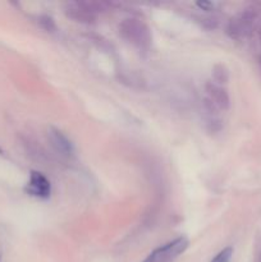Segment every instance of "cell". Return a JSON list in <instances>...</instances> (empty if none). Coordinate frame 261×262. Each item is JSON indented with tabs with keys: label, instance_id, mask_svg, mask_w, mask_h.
<instances>
[{
	"label": "cell",
	"instance_id": "obj_12",
	"mask_svg": "<svg viewBox=\"0 0 261 262\" xmlns=\"http://www.w3.org/2000/svg\"><path fill=\"white\" fill-rule=\"evenodd\" d=\"M2 154H3V150H2V148H0V155H2Z\"/></svg>",
	"mask_w": 261,
	"mask_h": 262
},
{
	"label": "cell",
	"instance_id": "obj_2",
	"mask_svg": "<svg viewBox=\"0 0 261 262\" xmlns=\"http://www.w3.org/2000/svg\"><path fill=\"white\" fill-rule=\"evenodd\" d=\"M105 3L71 2L66 5V14L74 22L92 25L96 22L97 13L104 10Z\"/></svg>",
	"mask_w": 261,
	"mask_h": 262
},
{
	"label": "cell",
	"instance_id": "obj_7",
	"mask_svg": "<svg viewBox=\"0 0 261 262\" xmlns=\"http://www.w3.org/2000/svg\"><path fill=\"white\" fill-rule=\"evenodd\" d=\"M206 92L209 96V102L212 106L222 110H227L229 107V95L222 84L209 82L206 84Z\"/></svg>",
	"mask_w": 261,
	"mask_h": 262
},
{
	"label": "cell",
	"instance_id": "obj_11",
	"mask_svg": "<svg viewBox=\"0 0 261 262\" xmlns=\"http://www.w3.org/2000/svg\"><path fill=\"white\" fill-rule=\"evenodd\" d=\"M197 5H199L200 8H202V9H205V10H211V8H214V4H212V3H206V2L197 3Z\"/></svg>",
	"mask_w": 261,
	"mask_h": 262
},
{
	"label": "cell",
	"instance_id": "obj_9",
	"mask_svg": "<svg viewBox=\"0 0 261 262\" xmlns=\"http://www.w3.org/2000/svg\"><path fill=\"white\" fill-rule=\"evenodd\" d=\"M233 256V248L232 247H227L224 250L220 251L214 258H212L210 262H230V258Z\"/></svg>",
	"mask_w": 261,
	"mask_h": 262
},
{
	"label": "cell",
	"instance_id": "obj_5",
	"mask_svg": "<svg viewBox=\"0 0 261 262\" xmlns=\"http://www.w3.org/2000/svg\"><path fill=\"white\" fill-rule=\"evenodd\" d=\"M26 192L30 196L36 197V199L46 200L50 197L51 184L42 173L32 170L30 174L27 186H26Z\"/></svg>",
	"mask_w": 261,
	"mask_h": 262
},
{
	"label": "cell",
	"instance_id": "obj_3",
	"mask_svg": "<svg viewBox=\"0 0 261 262\" xmlns=\"http://www.w3.org/2000/svg\"><path fill=\"white\" fill-rule=\"evenodd\" d=\"M188 239L178 237L171 242L155 248L142 262H174L188 248Z\"/></svg>",
	"mask_w": 261,
	"mask_h": 262
},
{
	"label": "cell",
	"instance_id": "obj_1",
	"mask_svg": "<svg viewBox=\"0 0 261 262\" xmlns=\"http://www.w3.org/2000/svg\"><path fill=\"white\" fill-rule=\"evenodd\" d=\"M120 36L138 51L147 53L151 48V31L145 22L136 18H128L119 25Z\"/></svg>",
	"mask_w": 261,
	"mask_h": 262
},
{
	"label": "cell",
	"instance_id": "obj_4",
	"mask_svg": "<svg viewBox=\"0 0 261 262\" xmlns=\"http://www.w3.org/2000/svg\"><path fill=\"white\" fill-rule=\"evenodd\" d=\"M256 20H257V12L255 9H245L229 20L227 27L228 35L235 40L246 37L253 30Z\"/></svg>",
	"mask_w": 261,
	"mask_h": 262
},
{
	"label": "cell",
	"instance_id": "obj_6",
	"mask_svg": "<svg viewBox=\"0 0 261 262\" xmlns=\"http://www.w3.org/2000/svg\"><path fill=\"white\" fill-rule=\"evenodd\" d=\"M48 140L49 142H50L51 147H53L56 152L60 154L61 156H64V158H71L74 154V147L73 145H72L71 140H69L61 130H59L58 128H49Z\"/></svg>",
	"mask_w": 261,
	"mask_h": 262
},
{
	"label": "cell",
	"instance_id": "obj_10",
	"mask_svg": "<svg viewBox=\"0 0 261 262\" xmlns=\"http://www.w3.org/2000/svg\"><path fill=\"white\" fill-rule=\"evenodd\" d=\"M38 19H40L38 23L41 25V27L45 31H48V32H54V31L56 30V26L55 23H54L53 18L49 17V15H42V17H40Z\"/></svg>",
	"mask_w": 261,
	"mask_h": 262
},
{
	"label": "cell",
	"instance_id": "obj_8",
	"mask_svg": "<svg viewBox=\"0 0 261 262\" xmlns=\"http://www.w3.org/2000/svg\"><path fill=\"white\" fill-rule=\"evenodd\" d=\"M228 77H229V73L225 69V67L223 66H215L214 71H212V78H214V82L217 84L225 83L228 81Z\"/></svg>",
	"mask_w": 261,
	"mask_h": 262
}]
</instances>
